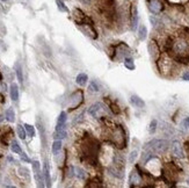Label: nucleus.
Here are the masks:
<instances>
[{
    "label": "nucleus",
    "mask_w": 189,
    "mask_h": 188,
    "mask_svg": "<svg viewBox=\"0 0 189 188\" xmlns=\"http://www.w3.org/2000/svg\"><path fill=\"white\" fill-rule=\"evenodd\" d=\"M173 49H174V51L176 53L183 55V53H186L187 52V50H188V43H187L186 40L179 39L173 43Z\"/></svg>",
    "instance_id": "obj_5"
},
{
    "label": "nucleus",
    "mask_w": 189,
    "mask_h": 188,
    "mask_svg": "<svg viewBox=\"0 0 189 188\" xmlns=\"http://www.w3.org/2000/svg\"><path fill=\"white\" fill-rule=\"evenodd\" d=\"M137 157H138V151L137 150H133V151H131L130 154H129V161H130L131 164H133V163L136 161V159H137Z\"/></svg>",
    "instance_id": "obj_28"
},
{
    "label": "nucleus",
    "mask_w": 189,
    "mask_h": 188,
    "mask_svg": "<svg viewBox=\"0 0 189 188\" xmlns=\"http://www.w3.org/2000/svg\"><path fill=\"white\" fill-rule=\"evenodd\" d=\"M157 125H158V122H157L156 120L151 121L150 127H149V132H150V134H154V131L157 130Z\"/></svg>",
    "instance_id": "obj_29"
},
{
    "label": "nucleus",
    "mask_w": 189,
    "mask_h": 188,
    "mask_svg": "<svg viewBox=\"0 0 189 188\" xmlns=\"http://www.w3.org/2000/svg\"><path fill=\"white\" fill-rule=\"evenodd\" d=\"M109 140L120 148L125 145V134L121 125H116L113 130L109 131Z\"/></svg>",
    "instance_id": "obj_1"
},
{
    "label": "nucleus",
    "mask_w": 189,
    "mask_h": 188,
    "mask_svg": "<svg viewBox=\"0 0 189 188\" xmlns=\"http://www.w3.org/2000/svg\"><path fill=\"white\" fill-rule=\"evenodd\" d=\"M16 131H18V135H19V137L21 138V140H24V138H26V136H27V131H26V129H24V125L22 127L21 124H19L18 125Z\"/></svg>",
    "instance_id": "obj_23"
},
{
    "label": "nucleus",
    "mask_w": 189,
    "mask_h": 188,
    "mask_svg": "<svg viewBox=\"0 0 189 188\" xmlns=\"http://www.w3.org/2000/svg\"><path fill=\"white\" fill-rule=\"evenodd\" d=\"M1 1H4V2H6V1H10V0H1Z\"/></svg>",
    "instance_id": "obj_37"
},
{
    "label": "nucleus",
    "mask_w": 189,
    "mask_h": 188,
    "mask_svg": "<svg viewBox=\"0 0 189 188\" xmlns=\"http://www.w3.org/2000/svg\"><path fill=\"white\" fill-rule=\"evenodd\" d=\"M14 70H15V73H16V76H18V79H19V81L22 84V82H23V74H22V68H21V65H20L19 63H15Z\"/></svg>",
    "instance_id": "obj_16"
},
{
    "label": "nucleus",
    "mask_w": 189,
    "mask_h": 188,
    "mask_svg": "<svg viewBox=\"0 0 189 188\" xmlns=\"http://www.w3.org/2000/svg\"><path fill=\"white\" fill-rule=\"evenodd\" d=\"M5 116H6V120L10 121V122H14L15 120V113L13 111V108H8L5 113Z\"/></svg>",
    "instance_id": "obj_21"
},
{
    "label": "nucleus",
    "mask_w": 189,
    "mask_h": 188,
    "mask_svg": "<svg viewBox=\"0 0 189 188\" xmlns=\"http://www.w3.org/2000/svg\"><path fill=\"white\" fill-rule=\"evenodd\" d=\"M182 79L186 80V81H189V72H184L182 74Z\"/></svg>",
    "instance_id": "obj_35"
},
{
    "label": "nucleus",
    "mask_w": 189,
    "mask_h": 188,
    "mask_svg": "<svg viewBox=\"0 0 189 188\" xmlns=\"http://www.w3.org/2000/svg\"><path fill=\"white\" fill-rule=\"evenodd\" d=\"M90 90H92L93 92H99V91H100L99 85H98V84H96L95 81H90Z\"/></svg>",
    "instance_id": "obj_32"
},
{
    "label": "nucleus",
    "mask_w": 189,
    "mask_h": 188,
    "mask_svg": "<svg viewBox=\"0 0 189 188\" xmlns=\"http://www.w3.org/2000/svg\"><path fill=\"white\" fill-rule=\"evenodd\" d=\"M56 5H57V7H58V10H61V12H63V13H67V12H69L67 7L65 6V4H64L61 0H56Z\"/></svg>",
    "instance_id": "obj_25"
},
{
    "label": "nucleus",
    "mask_w": 189,
    "mask_h": 188,
    "mask_svg": "<svg viewBox=\"0 0 189 188\" xmlns=\"http://www.w3.org/2000/svg\"><path fill=\"white\" fill-rule=\"evenodd\" d=\"M7 34V29H6V26L2 21H0V36H5Z\"/></svg>",
    "instance_id": "obj_31"
},
{
    "label": "nucleus",
    "mask_w": 189,
    "mask_h": 188,
    "mask_svg": "<svg viewBox=\"0 0 189 188\" xmlns=\"http://www.w3.org/2000/svg\"><path fill=\"white\" fill-rule=\"evenodd\" d=\"M124 65L125 68L129 69V70H135V64H133V59L130 57L124 58Z\"/></svg>",
    "instance_id": "obj_24"
},
{
    "label": "nucleus",
    "mask_w": 189,
    "mask_h": 188,
    "mask_svg": "<svg viewBox=\"0 0 189 188\" xmlns=\"http://www.w3.org/2000/svg\"><path fill=\"white\" fill-rule=\"evenodd\" d=\"M84 101V94L81 91H77L70 97V101H69V107H70V111L71 109H76L80 106Z\"/></svg>",
    "instance_id": "obj_3"
},
{
    "label": "nucleus",
    "mask_w": 189,
    "mask_h": 188,
    "mask_svg": "<svg viewBox=\"0 0 189 188\" xmlns=\"http://www.w3.org/2000/svg\"><path fill=\"white\" fill-rule=\"evenodd\" d=\"M103 111V108H102V105L99 103V102H95L94 105H92L90 107V109H88V114L90 116H93V117H99L100 113Z\"/></svg>",
    "instance_id": "obj_10"
},
{
    "label": "nucleus",
    "mask_w": 189,
    "mask_h": 188,
    "mask_svg": "<svg viewBox=\"0 0 189 188\" xmlns=\"http://www.w3.org/2000/svg\"><path fill=\"white\" fill-rule=\"evenodd\" d=\"M147 7L153 14H159L164 10V5L160 0H147Z\"/></svg>",
    "instance_id": "obj_6"
},
{
    "label": "nucleus",
    "mask_w": 189,
    "mask_h": 188,
    "mask_svg": "<svg viewBox=\"0 0 189 188\" xmlns=\"http://www.w3.org/2000/svg\"><path fill=\"white\" fill-rule=\"evenodd\" d=\"M146 150H151L152 152L162 153L168 149V142L165 140H153L150 143H147L145 146Z\"/></svg>",
    "instance_id": "obj_2"
},
{
    "label": "nucleus",
    "mask_w": 189,
    "mask_h": 188,
    "mask_svg": "<svg viewBox=\"0 0 189 188\" xmlns=\"http://www.w3.org/2000/svg\"><path fill=\"white\" fill-rule=\"evenodd\" d=\"M142 182V178H141V174L138 173L137 169H133L131 171V173L129 175V183L135 187V186H139V183Z\"/></svg>",
    "instance_id": "obj_8"
},
{
    "label": "nucleus",
    "mask_w": 189,
    "mask_h": 188,
    "mask_svg": "<svg viewBox=\"0 0 189 188\" xmlns=\"http://www.w3.org/2000/svg\"><path fill=\"white\" fill-rule=\"evenodd\" d=\"M116 55H117V59L127 58L130 55V49L125 44H120L117 47V49H116Z\"/></svg>",
    "instance_id": "obj_7"
},
{
    "label": "nucleus",
    "mask_w": 189,
    "mask_h": 188,
    "mask_svg": "<svg viewBox=\"0 0 189 188\" xmlns=\"http://www.w3.org/2000/svg\"><path fill=\"white\" fill-rule=\"evenodd\" d=\"M56 140H64L66 137V130H65V124L64 125H57L56 132L53 136Z\"/></svg>",
    "instance_id": "obj_12"
},
{
    "label": "nucleus",
    "mask_w": 189,
    "mask_h": 188,
    "mask_svg": "<svg viewBox=\"0 0 189 188\" xmlns=\"http://www.w3.org/2000/svg\"><path fill=\"white\" fill-rule=\"evenodd\" d=\"M172 152L174 154L176 158H183L184 157V153H183V150H182V146L180 144L178 140H175L172 143Z\"/></svg>",
    "instance_id": "obj_9"
},
{
    "label": "nucleus",
    "mask_w": 189,
    "mask_h": 188,
    "mask_svg": "<svg viewBox=\"0 0 189 188\" xmlns=\"http://www.w3.org/2000/svg\"><path fill=\"white\" fill-rule=\"evenodd\" d=\"M147 36V29L145 26H141L139 29H138V39L141 41H144Z\"/></svg>",
    "instance_id": "obj_19"
},
{
    "label": "nucleus",
    "mask_w": 189,
    "mask_h": 188,
    "mask_svg": "<svg viewBox=\"0 0 189 188\" xmlns=\"http://www.w3.org/2000/svg\"><path fill=\"white\" fill-rule=\"evenodd\" d=\"M24 129H26V131H27L28 136H30V137H34V136H35V128H34L33 125L24 124Z\"/></svg>",
    "instance_id": "obj_27"
},
{
    "label": "nucleus",
    "mask_w": 189,
    "mask_h": 188,
    "mask_svg": "<svg viewBox=\"0 0 189 188\" xmlns=\"http://www.w3.org/2000/svg\"><path fill=\"white\" fill-rule=\"evenodd\" d=\"M2 119H4V117H2V116H0V121H2Z\"/></svg>",
    "instance_id": "obj_36"
},
{
    "label": "nucleus",
    "mask_w": 189,
    "mask_h": 188,
    "mask_svg": "<svg viewBox=\"0 0 189 188\" xmlns=\"http://www.w3.org/2000/svg\"><path fill=\"white\" fill-rule=\"evenodd\" d=\"M10 149H12V151H13L14 153H21V152H22L19 143H18L16 140H13V142H12V146H10Z\"/></svg>",
    "instance_id": "obj_26"
},
{
    "label": "nucleus",
    "mask_w": 189,
    "mask_h": 188,
    "mask_svg": "<svg viewBox=\"0 0 189 188\" xmlns=\"http://www.w3.org/2000/svg\"><path fill=\"white\" fill-rule=\"evenodd\" d=\"M182 124L184 125V128H188L189 129V117H186L183 120V122H182Z\"/></svg>",
    "instance_id": "obj_34"
},
{
    "label": "nucleus",
    "mask_w": 189,
    "mask_h": 188,
    "mask_svg": "<svg viewBox=\"0 0 189 188\" xmlns=\"http://www.w3.org/2000/svg\"><path fill=\"white\" fill-rule=\"evenodd\" d=\"M74 171H76V175L78 178L85 179V171H84V169H80V167H77V169H74Z\"/></svg>",
    "instance_id": "obj_30"
},
{
    "label": "nucleus",
    "mask_w": 189,
    "mask_h": 188,
    "mask_svg": "<svg viewBox=\"0 0 189 188\" xmlns=\"http://www.w3.org/2000/svg\"><path fill=\"white\" fill-rule=\"evenodd\" d=\"M61 149V140H56L52 144V153L57 154Z\"/></svg>",
    "instance_id": "obj_20"
},
{
    "label": "nucleus",
    "mask_w": 189,
    "mask_h": 188,
    "mask_svg": "<svg viewBox=\"0 0 189 188\" xmlns=\"http://www.w3.org/2000/svg\"><path fill=\"white\" fill-rule=\"evenodd\" d=\"M43 177H44V181H45V186L50 187L51 186V179H50V169H49V165L45 161L43 165Z\"/></svg>",
    "instance_id": "obj_11"
},
{
    "label": "nucleus",
    "mask_w": 189,
    "mask_h": 188,
    "mask_svg": "<svg viewBox=\"0 0 189 188\" xmlns=\"http://www.w3.org/2000/svg\"><path fill=\"white\" fill-rule=\"evenodd\" d=\"M67 117H66V113L65 111H61L59 116H58V120H57V125H64L65 122H66Z\"/></svg>",
    "instance_id": "obj_22"
},
{
    "label": "nucleus",
    "mask_w": 189,
    "mask_h": 188,
    "mask_svg": "<svg viewBox=\"0 0 189 188\" xmlns=\"http://www.w3.org/2000/svg\"><path fill=\"white\" fill-rule=\"evenodd\" d=\"M73 18H74L76 22L78 24H82L86 20H87V18L85 16V14H84L80 10H74V12H73Z\"/></svg>",
    "instance_id": "obj_13"
},
{
    "label": "nucleus",
    "mask_w": 189,
    "mask_h": 188,
    "mask_svg": "<svg viewBox=\"0 0 189 188\" xmlns=\"http://www.w3.org/2000/svg\"><path fill=\"white\" fill-rule=\"evenodd\" d=\"M87 80H88V78H87V76H86L85 73H80V74H78V76H77V79H76L77 84L80 85V86H85Z\"/></svg>",
    "instance_id": "obj_17"
},
{
    "label": "nucleus",
    "mask_w": 189,
    "mask_h": 188,
    "mask_svg": "<svg viewBox=\"0 0 189 188\" xmlns=\"http://www.w3.org/2000/svg\"><path fill=\"white\" fill-rule=\"evenodd\" d=\"M20 157H21V159L23 160V161H26V163H30V159H29L28 156L24 153V152H21V153H20Z\"/></svg>",
    "instance_id": "obj_33"
},
{
    "label": "nucleus",
    "mask_w": 189,
    "mask_h": 188,
    "mask_svg": "<svg viewBox=\"0 0 189 188\" xmlns=\"http://www.w3.org/2000/svg\"><path fill=\"white\" fill-rule=\"evenodd\" d=\"M10 98H12V100L13 101H18L19 100V87L16 84H12L10 85Z\"/></svg>",
    "instance_id": "obj_14"
},
{
    "label": "nucleus",
    "mask_w": 189,
    "mask_h": 188,
    "mask_svg": "<svg viewBox=\"0 0 189 188\" xmlns=\"http://www.w3.org/2000/svg\"><path fill=\"white\" fill-rule=\"evenodd\" d=\"M130 102H131L135 107H138V108L145 107V102L143 101V99H141V98L137 97V95H132V97L130 98Z\"/></svg>",
    "instance_id": "obj_15"
},
{
    "label": "nucleus",
    "mask_w": 189,
    "mask_h": 188,
    "mask_svg": "<svg viewBox=\"0 0 189 188\" xmlns=\"http://www.w3.org/2000/svg\"><path fill=\"white\" fill-rule=\"evenodd\" d=\"M138 24V13H137V8L133 7L132 10V16H131V28L136 29Z\"/></svg>",
    "instance_id": "obj_18"
},
{
    "label": "nucleus",
    "mask_w": 189,
    "mask_h": 188,
    "mask_svg": "<svg viewBox=\"0 0 189 188\" xmlns=\"http://www.w3.org/2000/svg\"><path fill=\"white\" fill-rule=\"evenodd\" d=\"M147 51H149V55H150L152 61H158V58L160 56V50H159L158 44L153 40H151L147 44Z\"/></svg>",
    "instance_id": "obj_4"
}]
</instances>
